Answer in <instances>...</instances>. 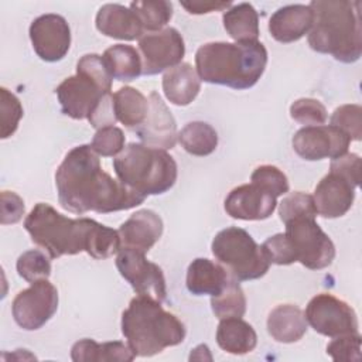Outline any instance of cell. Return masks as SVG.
Listing matches in <instances>:
<instances>
[{
    "label": "cell",
    "mask_w": 362,
    "mask_h": 362,
    "mask_svg": "<svg viewBox=\"0 0 362 362\" xmlns=\"http://www.w3.org/2000/svg\"><path fill=\"white\" fill-rule=\"evenodd\" d=\"M211 308L219 320L242 318L246 313V297L239 281L232 277L218 296L211 297Z\"/></svg>",
    "instance_id": "4dcf8cb0"
},
{
    "label": "cell",
    "mask_w": 362,
    "mask_h": 362,
    "mask_svg": "<svg viewBox=\"0 0 362 362\" xmlns=\"http://www.w3.org/2000/svg\"><path fill=\"white\" fill-rule=\"evenodd\" d=\"M181 6L189 14H206L212 11H226L232 1H181Z\"/></svg>",
    "instance_id": "f6af8a7d"
},
{
    "label": "cell",
    "mask_w": 362,
    "mask_h": 362,
    "mask_svg": "<svg viewBox=\"0 0 362 362\" xmlns=\"http://www.w3.org/2000/svg\"><path fill=\"white\" fill-rule=\"evenodd\" d=\"M130 10L136 14L144 30L160 31L173 17V3L167 0L132 1Z\"/></svg>",
    "instance_id": "1f68e13d"
},
{
    "label": "cell",
    "mask_w": 362,
    "mask_h": 362,
    "mask_svg": "<svg viewBox=\"0 0 362 362\" xmlns=\"http://www.w3.org/2000/svg\"><path fill=\"white\" fill-rule=\"evenodd\" d=\"M361 167L362 163L358 154L345 153L344 156L331 160L329 171L341 174L342 177L349 180L355 187H358L361 181Z\"/></svg>",
    "instance_id": "7bdbcfd3"
},
{
    "label": "cell",
    "mask_w": 362,
    "mask_h": 362,
    "mask_svg": "<svg viewBox=\"0 0 362 362\" xmlns=\"http://www.w3.org/2000/svg\"><path fill=\"white\" fill-rule=\"evenodd\" d=\"M178 141L187 153L204 157L215 151L218 133L205 122H189L178 133Z\"/></svg>",
    "instance_id": "f546056e"
},
{
    "label": "cell",
    "mask_w": 362,
    "mask_h": 362,
    "mask_svg": "<svg viewBox=\"0 0 362 362\" xmlns=\"http://www.w3.org/2000/svg\"><path fill=\"white\" fill-rule=\"evenodd\" d=\"M61 110L64 115L75 119H89L100 100L112 93L110 88L102 85L92 76L76 72L64 79L55 89Z\"/></svg>",
    "instance_id": "7c38bea8"
},
{
    "label": "cell",
    "mask_w": 362,
    "mask_h": 362,
    "mask_svg": "<svg viewBox=\"0 0 362 362\" xmlns=\"http://www.w3.org/2000/svg\"><path fill=\"white\" fill-rule=\"evenodd\" d=\"M105 64L113 79L130 82L141 75V58L132 45L116 44L103 52Z\"/></svg>",
    "instance_id": "f1b7e54d"
},
{
    "label": "cell",
    "mask_w": 362,
    "mask_h": 362,
    "mask_svg": "<svg viewBox=\"0 0 362 362\" xmlns=\"http://www.w3.org/2000/svg\"><path fill=\"white\" fill-rule=\"evenodd\" d=\"M327 354L335 362H358L361 359V335L349 334L335 337L327 345Z\"/></svg>",
    "instance_id": "ab89813d"
},
{
    "label": "cell",
    "mask_w": 362,
    "mask_h": 362,
    "mask_svg": "<svg viewBox=\"0 0 362 362\" xmlns=\"http://www.w3.org/2000/svg\"><path fill=\"white\" fill-rule=\"evenodd\" d=\"M113 107L116 119L127 129H137L146 119L148 112V99L132 88L123 86L113 95Z\"/></svg>",
    "instance_id": "83f0119b"
},
{
    "label": "cell",
    "mask_w": 362,
    "mask_h": 362,
    "mask_svg": "<svg viewBox=\"0 0 362 362\" xmlns=\"http://www.w3.org/2000/svg\"><path fill=\"white\" fill-rule=\"evenodd\" d=\"M267 331L277 342H297L307 332L305 315L297 305L280 304L267 317Z\"/></svg>",
    "instance_id": "cb8c5ba5"
},
{
    "label": "cell",
    "mask_w": 362,
    "mask_h": 362,
    "mask_svg": "<svg viewBox=\"0 0 362 362\" xmlns=\"http://www.w3.org/2000/svg\"><path fill=\"white\" fill-rule=\"evenodd\" d=\"M163 90L173 105L187 106L198 96L201 79L191 64L181 62L164 74Z\"/></svg>",
    "instance_id": "603a6c76"
},
{
    "label": "cell",
    "mask_w": 362,
    "mask_h": 362,
    "mask_svg": "<svg viewBox=\"0 0 362 362\" xmlns=\"http://www.w3.org/2000/svg\"><path fill=\"white\" fill-rule=\"evenodd\" d=\"M267 65V49L255 42H206L197 49L195 66L201 81L243 90L257 83Z\"/></svg>",
    "instance_id": "277c9868"
},
{
    "label": "cell",
    "mask_w": 362,
    "mask_h": 362,
    "mask_svg": "<svg viewBox=\"0 0 362 362\" xmlns=\"http://www.w3.org/2000/svg\"><path fill=\"white\" fill-rule=\"evenodd\" d=\"M141 54V74L157 75L165 69H171L181 64L185 55V44L173 27H165L160 31L144 34L139 40Z\"/></svg>",
    "instance_id": "4fadbf2b"
},
{
    "label": "cell",
    "mask_w": 362,
    "mask_h": 362,
    "mask_svg": "<svg viewBox=\"0 0 362 362\" xmlns=\"http://www.w3.org/2000/svg\"><path fill=\"white\" fill-rule=\"evenodd\" d=\"M192 359H197V361H202V359H208V361H212V356L209 354V348L205 345V344H201L198 345L197 348L192 349L191 355H189V361Z\"/></svg>",
    "instance_id": "bcb514c9"
},
{
    "label": "cell",
    "mask_w": 362,
    "mask_h": 362,
    "mask_svg": "<svg viewBox=\"0 0 362 362\" xmlns=\"http://www.w3.org/2000/svg\"><path fill=\"white\" fill-rule=\"evenodd\" d=\"M232 276L221 263L205 257L194 259L187 269V288L194 296H218Z\"/></svg>",
    "instance_id": "7402d4cb"
},
{
    "label": "cell",
    "mask_w": 362,
    "mask_h": 362,
    "mask_svg": "<svg viewBox=\"0 0 362 362\" xmlns=\"http://www.w3.org/2000/svg\"><path fill=\"white\" fill-rule=\"evenodd\" d=\"M122 334L136 356H153L168 346L181 344L185 325L161 303L137 296L122 314Z\"/></svg>",
    "instance_id": "5b68a950"
},
{
    "label": "cell",
    "mask_w": 362,
    "mask_h": 362,
    "mask_svg": "<svg viewBox=\"0 0 362 362\" xmlns=\"http://www.w3.org/2000/svg\"><path fill=\"white\" fill-rule=\"evenodd\" d=\"M329 124L344 132L351 140L362 137V107L359 105H342L337 107L329 119Z\"/></svg>",
    "instance_id": "d590c367"
},
{
    "label": "cell",
    "mask_w": 362,
    "mask_h": 362,
    "mask_svg": "<svg viewBox=\"0 0 362 362\" xmlns=\"http://www.w3.org/2000/svg\"><path fill=\"white\" fill-rule=\"evenodd\" d=\"M113 170L122 184L143 197L167 192L177 181L175 160L163 148L129 143L113 158Z\"/></svg>",
    "instance_id": "8992f818"
},
{
    "label": "cell",
    "mask_w": 362,
    "mask_h": 362,
    "mask_svg": "<svg viewBox=\"0 0 362 362\" xmlns=\"http://www.w3.org/2000/svg\"><path fill=\"white\" fill-rule=\"evenodd\" d=\"M308 6L314 14L310 48L344 64L356 62L362 55L361 1L313 0Z\"/></svg>",
    "instance_id": "3957f363"
},
{
    "label": "cell",
    "mask_w": 362,
    "mask_h": 362,
    "mask_svg": "<svg viewBox=\"0 0 362 362\" xmlns=\"http://www.w3.org/2000/svg\"><path fill=\"white\" fill-rule=\"evenodd\" d=\"M216 342L228 354L245 355L256 348L257 335L253 327L242 318H223L216 329Z\"/></svg>",
    "instance_id": "484cf974"
},
{
    "label": "cell",
    "mask_w": 362,
    "mask_h": 362,
    "mask_svg": "<svg viewBox=\"0 0 362 362\" xmlns=\"http://www.w3.org/2000/svg\"><path fill=\"white\" fill-rule=\"evenodd\" d=\"M55 185L61 206L74 214H110L132 209L146 197L103 171L90 144L69 150L57 168Z\"/></svg>",
    "instance_id": "6da1fadb"
},
{
    "label": "cell",
    "mask_w": 362,
    "mask_h": 362,
    "mask_svg": "<svg viewBox=\"0 0 362 362\" xmlns=\"http://www.w3.org/2000/svg\"><path fill=\"white\" fill-rule=\"evenodd\" d=\"M31 240L51 259L86 252L93 259H107L120 250L119 232L89 218L72 219L49 204L38 202L24 221Z\"/></svg>",
    "instance_id": "7a4b0ae2"
},
{
    "label": "cell",
    "mask_w": 362,
    "mask_h": 362,
    "mask_svg": "<svg viewBox=\"0 0 362 362\" xmlns=\"http://www.w3.org/2000/svg\"><path fill=\"white\" fill-rule=\"evenodd\" d=\"M124 133L116 126H106L99 129L90 143V147L98 156L115 157L124 148Z\"/></svg>",
    "instance_id": "74e56055"
},
{
    "label": "cell",
    "mask_w": 362,
    "mask_h": 362,
    "mask_svg": "<svg viewBox=\"0 0 362 362\" xmlns=\"http://www.w3.org/2000/svg\"><path fill=\"white\" fill-rule=\"evenodd\" d=\"M146 253L120 247L116 256V267L120 276L139 296H147L158 303L167 298V286L161 267L146 259Z\"/></svg>",
    "instance_id": "8fae6325"
},
{
    "label": "cell",
    "mask_w": 362,
    "mask_h": 362,
    "mask_svg": "<svg viewBox=\"0 0 362 362\" xmlns=\"http://www.w3.org/2000/svg\"><path fill=\"white\" fill-rule=\"evenodd\" d=\"M223 27L236 42H255L259 37V14L250 3L229 7L222 16Z\"/></svg>",
    "instance_id": "4316f807"
},
{
    "label": "cell",
    "mask_w": 362,
    "mask_h": 362,
    "mask_svg": "<svg viewBox=\"0 0 362 362\" xmlns=\"http://www.w3.org/2000/svg\"><path fill=\"white\" fill-rule=\"evenodd\" d=\"M270 263L286 266L297 262L290 240L284 233H276L267 238L262 245Z\"/></svg>",
    "instance_id": "60d3db41"
},
{
    "label": "cell",
    "mask_w": 362,
    "mask_h": 362,
    "mask_svg": "<svg viewBox=\"0 0 362 362\" xmlns=\"http://www.w3.org/2000/svg\"><path fill=\"white\" fill-rule=\"evenodd\" d=\"M58 310V291L48 279L37 280L13 300L11 313L17 325L25 331L44 327Z\"/></svg>",
    "instance_id": "30bf717a"
},
{
    "label": "cell",
    "mask_w": 362,
    "mask_h": 362,
    "mask_svg": "<svg viewBox=\"0 0 362 362\" xmlns=\"http://www.w3.org/2000/svg\"><path fill=\"white\" fill-rule=\"evenodd\" d=\"M215 259L238 281L263 277L270 262L260 245L242 228L229 226L219 230L211 243Z\"/></svg>",
    "instance_id": "52a82bcc"
},
{
    "label": "cell",
    "mask_w": 362,
    "mask_h": 362,
    "mask_svg": "<svg viewBox=\"0 0 362 362\" xmlns=\"http://www.w3.org/2000/svg\"><path fill=\"white\" fill-rule=\"evenodd\" d=\"M305 320L311 328L325 337L335 338L359 334L358 318L354 308L329 293L313 297L305 308Z\"/></svg>",
    "instance_id": "9c48e42d"
},
{
    "label": "cell",
    "mask_w": 362,
    "mask_h": 362,
    "mask_svg": "<svg viewBox=\"0 0 362 362\" xmlns=\"http://www.w3.org/2000/svg\"><path fill=\"white\" fill-rule=\"evenodd\" d=\"M294 151L307 161L337 158L348 153L351 139L334 126H305L293 136Z\"/></svg>",
    "instance_id": "5bb4252c"
},
{
    "label": "cell",
    "mask_w": 362,
    "mask_h": 362,
    "mask_svg": "<svg viewBox=\"0 0 362 362\" xmlns=\"http://www.w3.org/2000/svg\"><path fill=\"white\" fill-rule=\"evenodd\" d=\"M250 181L276 198L287 194L290 188L286 174L276 165L270 164L256 167L250 175Z\"/></svg>",
    "instance_id": "836d02e7"
},
{
    "label": "cell",
    "mask_w": 362,
    "mask_h": 362,
    "mask_svg": "<svg viewBox=\"0 0 362 362\" xmlns=\"http://www.w3.org/2000/svg\"><path fill=\"white\" fill-rule=\"evenodd\" d=\"M134 358L130 346L120 341L98 344L90 338H83L71 348V359L75 362H130Z\"/></svg>",
    "instance_id": "d4e9b609"
},
{
    "label": "cell",
    "mask_w": 362,
    "mask_h": 362,
    "mask_svg": "<svg viewBox=\"0 0 362 362\" xmlns=\"http://www.w3.org/2000/svg\"><path fill=\"white\" fill-rule=\"evenodd\" d=\"M23 106L20 99L6 88H0V116L1 139H8L14 134L18 127L20 119L23 117Z\"/></svg>",
    "instance_id": "e575fe53"
},
{
    "label": "cell",
    "mask_w": 362,
    "mask_h": 362,
    "mask_svg": "<svg viewBox=\"0 0 362 362\" xmlns=\"http://www.w3.org/2000/svg\"><path fill=\"white\" fill-rule=\"evenodd\" d=\"M284 235L291 243L297 262L310 270L328 267L335 257V246L315 222V216H297L286 223Z\"/></svg>",
    "instance_id": "ba28073f"
},
{
    "label": "cell",
    "mask_w": 362,
    "mask_h": 362,
    "mask_svg": "<svg viewBox=\"0 0 362 362\" xmlns=\"http://www.w3.org/2000/svg\"><path fill=\"white\" fill-rule=\"evenodd\" d=\"M134 132L143 144L163 150L175 146L178 139L175 119L157 92L150 93L147 116Z\"/></svg>",
    "instance_id": "2e32d148"
},
{
    "label": "cell",
    "mask_w": 362,
    "mask_h": 362,
    "mask_svg": "<svg viewBox=\"0 0 362 362\" xmlns=\"http://www.w3.org/2000/svg\"><path fill=\"white\" fill-rule=\"evenodd\" d=\"M16 267L18 276L28 283L48 279L51 276V262L45 253L38 249H31L20 255Z\"/></svg>",
    "instance_id": "d6a6232c"
},
{
    "label": "cell",
    "mask_w": 362,
    "mask_h": 362,
    "mask_svg": "<svg viewBox=\"0 0 362 362\" xmlns=\"http://www.w3.org/2000/svg\"><path fill=\"white\" fill-rule=\"evenodd\" d=\"M276 197L250 182L233 188L225 198V211L230 218L243 221L267 219L276 209Z\"/></svg>",
    "instance_id": "e0dca14e"
},
{
    "label": "cell",
    "mask_w": 362,
    "mask_h": 362,
    "mask_svg": "<svg viewBox=\"0 0 362 362\" xmlns=\"http://www.w3.org/2000/svg\"><path fill=\"white\" fill-rule=\"evenodd\" d=\"M163 219L151 209L134 212L119 228L120 247L147 253L163 235Z\"/></svg>",
    "instance_id": "d6986e66"
},
{
    "label": "cell",
    "mask_w": 362,
    "mask_h": 362,
    "mask_svg": "<svg viewBox=\"0 0 362 362\" xmlns=\"http://www.w3.org/2000/svg\"><path fill=\"white\" fill-rule=\"evenodd\" d=\"M89 123L95 129H102L106 126H113L116 123V115H115V107H113V93H107L98 107L93 110L90 117L88 119Z\"/></svg>",
    "instance_id": "ee69618b"
},
{
    "label": "cell",
    "mask_w": 362,
    "mask_h": 362,
    "mask_svg": "<svg viewBox=\"0 0 362 362\" xmlns=\"http://www.w3.org/2000/svg\"><path fill=\"white\" fill-rule=\"evenodd\" d=\"M28 34L35 54L42 61H61L69 51L71 28L59 14L48 13L37 17L31 23Z\"/></svg>",
    "instance_id": "9a60e30c"
},
{
    "label": "cell",
    "mask_w": 362,
    "mask_h": 362,
    "mask_svg": "<svg viewBox=\"0 0 362 362\" xmlns=\"http://www.w3.org/2000/svg\"><path fill=\"white\" fill-rule=\"evenodd\" d=\"M96 28L106 37L133 41L144 35V28L130 7L109 3L99 8L96 14Z\"/></svg>",
    "instance_id": "44dd1931"
},
{
    "label": "cell",
    "mask_w": 362,
    "mask_h": 362,
    "mask_svg": "<svg viewBox=\"0 0 362 362\" xmlns=\"http://www.w3.org/2000/svg\"><path fill=\"white\" fill-rule=\"evenodd\" d=\"M0 222L1 225L17 223L25 211L24 201L13 191H1L0 195Z\"/></svg>",
    "instance_id": "b9f144b4"
},
{
    "label": "cell",
    "mask_w": 362,
    "mask_h": 362,
    "mask_svg": "<svg viewBox=\"0 0 362 362\" xmlns=\"http://www.w3.org/2000/svg\"><path fill=\"white\" fill-rule=\"evenodd\" d=\"M279 215H280V219L283 223H286L287 221L297 218V216H304V215L317 216V209L314 205L313 195L301 192V191H296V192L287 195L280 202Z\"/></svg>",
    "instance_id": "f35d334b"
},
{
    "label": "cell",
    "mask_w": 362,
    "mask_h": 362,
    "mask_svg": "<svg viewBox=\"0 0 362 362\" xmlns=\"http://www.w3.org/2000/svg\"><path fill=\"white\" fill-rule=\"evenodd\" d=\"M356 187L338 173L329 171L315 187L313 199L317 214L334 219L344 216L352 206Z\"/></svg>",
    "instance_id": "ac0fdd59"
},
{
    "label": "cell",
    "mask_w": 362,
    "mask_h": 362,
    "mask_svg": "<svg viewBox=\"0 0 362 362\" xmlns=\"http://www.w3.org/2000/svg\"><path fill=\"white\" fill-rule=\"evenodd\" d=\"M290 116L300 124L305 126H321L325 123L328 113L325 106L313 98H301L291 103Z\"/></svg>",
    "instance_id": "8d00e7d4"
},
{
    "label": "cell",
    "mask_w": 362,
    "mask_h": 362,
    "mask_svg": "<svg viewBox=\"0 0 362 362\" xmlns=\"http://www.w3.org/2000/svg\"><path fill=\"white\" fill-rule=\"evenodd\" d=\"M313 20L314 14L308 4H288L272 14L269 31L279 42H294L311 30Z\"/></svg>",
    "instance_id": "ffe728a7"
}]
</instances>
